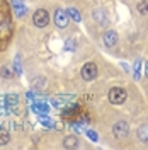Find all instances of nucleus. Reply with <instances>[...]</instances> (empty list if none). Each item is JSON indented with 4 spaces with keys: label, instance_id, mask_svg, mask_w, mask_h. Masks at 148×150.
<instances>
[{
    "label": "nucleus",
    "instance_id": "nucleus-1",
    "mask_svg": "<svg viewBox=\"0 0 148 150\" xmlns=\"http://www.w3.org/2000/svg\"><path fill=\"white\" fill-rule=\"evenodd\" d=\"M126 97H128V94L124 89H121V87H112L111 91H109V101L112 104H116V106H119L126 101Z\"/></svg>",
    "mask_w": 148,
    "mask_h": 150
},
{
    "label": "nucleus",
    "instance_id": "nucleus-2",
    "mask_svg": "<svg viewBox=\"0 0 148 150\" xmlns=\"http://www.w3.org/2000/svg\"><path fill=\"white\" fill-rule=\"evenodd\" d=\"M32 22L36 28H46L48 22H49V14L44 9H37L32 16Z\"/></svg>",
    "mask_w": 148,
    "mask_h": 150
},
{
    "label": "nucleus",
    "instance_id": "nucleus-3",
    "mask_svg": "<svg viewBox=\"0 0 148 150\" xmlns=\"http://www.w3.org/2000/svg\"><path fill=\"white\" fill-rule=\"evenodd\" d=\"M97 77V65L92 63V62H89V63H85L82 67V79L83 80H87V82H90Z\"/></svg>",
    "mask_w": 148,
    "mask_h": 150
},
{
    "label": "nucleus",
    "instance_id": "nucleus-4",
    "mask_svg": "<svg viewBox=\"0 0 148 150\" xmlns=\"http://www.w3.org/2000/svg\"><path fill=\"white\" fill-rule=\"evenodd\" d=\"M112 133H114V137L116 138H126L128 137V133H130V126H128V123L126 121H118L114 126H112Z\"/></svg>",
    "mask_w": 148,
    "mask_h": 150
},
{
    "label": "nucleus",
    "instance_id": "nucleus-5",
    "mask_svg": "<svg viewBox=\"0 0 148 150\" xmlns=\"http://www.w3.org/2000/svg\"><path fill=\"white\" fill-rule=\"evenodd\" d=\"M68 21H70V17H68L66 10H63V9H58V10L55 12V24H56V28L65 29L66 26H68Z\"/></svg>",
    "mask_w": 148,
    "mask_h": 150
},
{
    "label": "nucleus",
    "instance_id": "nucleus-6",
    "mask_svg": "<svg viewBox=\"0 0 148 150\" xmlns=\"http://www.w3.org/2000/svg\"><path fill=\"white\" fill-rule=\"evenodd\" d=\"M72 101H75V96H56V97H51L49 103L55 108H58V109H63L66 104L72 103Z\"/></svg>",
    "mask_w": 148,
    "mask_h": 150
},
{
    "label": "nucleus",
    "instance_id": "nucleus-7",
    "mask_svg": "<svg viewBox=\"0 0 148 150\" xmlns=\"http://www.w3.org/2000/svg\"><path fill=\"white\" fill-rule=\"evenodd\" d=\"M102 43L107 48H114L118 45V34H116L114 31H106V33L102 34Z\"/></svg>",
    "mask_w": 148,
    "mask_h": 150
},
{
    "label": "nucleus",
    "instance_id": "nucleus-8",
    "mask_svg": "<svg viewBox=\"0 0 148 150\" xmlns=\"http://www.w3.org/2000/svg\"><path fill=\"white\" fill-rule=\"evenodd\" d=\"M31 109L41 116V114H48L49 112V106L46 103H43V101H34V103L31 104Z\"/></svg>",
    "mask_w": 148,
    "mask_h": 150
},
{
    "label": "nucleus",
    "instance_id": "nucleus-9",
    "mask_svg": "<svg viewBox=\"0 0 148 150\" xmlns=\"http://www.w3.org/2000/svg\"><path fill=\"white\" fill-rule=\"evenodd\" d=\"M5 104H7V109H17L19 96L17 94H7L5 96Z\"/></svg>",
    "mask_w": 148,
    "mask_h": 150
},
{
    "label": "nucleus",
    "instance_id": "nucleus-10",
    "mask_svg": "<svg viewBox=\"0 0 148 150\" xmlns=\"http://www.w3.org/2000/svg\"><path fill=\"white\" fill-rule=\"evenodd\" d=\"M63 147H65V149H75V147H78V138H75V137H66L65 142H63Z\"/></svg>",
    "mask_w": 148,
    "mask_h": 150
},
{
    "label": "nucleus",
    "instance_id": "nucleus-11",
    "mask_svg": "<svg viewBox=\"0 0 148 150\" xmlns=\"http://www.w3.org/2000/svg\"><path fill=\"white\" fill-rule=\"evenodd\" d=\"M66 14H68V17L72 19V21H75V22H80V21H82L80 14H78V10L75 9V7H70V9L66 10Z\"/></svg>",
    "mask_w": 148,
    "mask_h": 150
},
{
    "label": "nucleus",
    "instance_id": "nucleus-12",
    "mask_svg": "<svg viewBox=\"0 0 148 150\" xmlns=\"http://www.w3.org/2000/svg\"><path fill=\"white\" fill-rule=\"evenodd\" d=\"M138 137L141 142H148V125H143L138 130Z\"/></svg>",
    "mask_w": 148,
    "mask_h": 150
},
{
    "label": "nucleus",
    "instance_id": "nucleus-13",
    "mask_svg": "<svg viewBox=\"0 0 148 150\" xmlns=\"http://www.w3.org/2000/svg\"><path fill=\"white\" fill-rule=\"evenodd\" d=\"M9 140H10L9 131L5 130V128H0V145H5V143H9Z\"/></svg>",
    "mask_w": 148,
    "mask_h": 150
},
{
    "label": "nucleus",
    "instance_id": "nucleus-14",
    "mask_svg": "<svg viewBox=\"0 0 148 150\" xmlns=\"http://www.w3.org/2000/svg\"><path fill=\"white\" fill-rule=\"evenodd\" d=\"M140 70H141V60H136L135 65H133V79L135 80L140 79Z\"/></svg>",
    "mask_w": 148,
    "mask_h": 150
},
{
    "label": "nucleus",
    "instance_id": "nucleus-15",
    "mask_svg": "<svg viewBox=\"0 0 148 150\" xmlns=\"http://www.w3.org/2000/svg\"><path fill=\"white\" fill-rule=\"evenodd\" d=\"M44 82H46V80H44L43 77H41V79L37 77V79H34V80H32V87H34L36 91H39V89H44V87H46V84H44Z\"/></svg>",
    "mask_w": 148,
    "mask_h": 150
},
{
    "label": "nucleus",
    "instance_id": "nucleus-16",
    "mask_svg": "<svg viewBox=\"0 0 148 150\" xmlns=\"http://www.w3.org/2000/svg\"><path fill=\"white\" fill-rule=\"evenodd\" d=\"M39 123H41L44 128H51V126H53V121H51V120H48L46 114H41V116H39Z\"/></svg>",
    "mask_w": 148,
    "mask_h": 150
},
{
    "label": "nucleus",
    "instance_id": "nucleus-17",
    "mask_svg": "<svg viewBox=\"0 0 148 150\" xmlns=\"http://www.w3.org/2000/svg\"><path fill=\"white\" fill-rule=\"evenodd\" d=\"M7 112H9V109H7V104H5V96H0V114L5 116Z\"/></svg>",
    "mask_w": 148,
    "mask_h": 150
},
{
    "label": "nucleus",
    "instance_id": "nucleus-18",
    "mask_svg": "<svg viewBox=\"0 0 148 150\" xmlns=\"http://www.w3.org/2000/svg\"><path fill=\"white\" fill-rule=\"evenodd\" d=\"M14 12H16V16H17V17H24V16L27 14V7H26V5H22V7H16Z\"/></svg>",
    "mask_w": 148,
    "mask_h": 150
},
{
    "label": "nucleus",
    "instance_id": "nucleus-19",
    "mask_svg": "<svg viewBox=\"0 0 148 150\" xmlns=\"http://www.w3.org/2000/svg\"><path fill=\"white\" fill-rule=\"evenodd\" d=\"M14 70H16L17 75L22 74V67H20V58L19 56H16V60H14Z\"/></svg>",
    "mask_w": 148,
    "mask_h": 150
},
{
    "label": "nucleus",
    "instance_id": "nucleus-20",
    "mask_svg": "<svg viewBox=\"0 0 148 150\" xmlns=\"http://www.w3.org/2000/svg\"><path fill=\"white\" fill-rule=\"evenodd\" d=\"M85 135L90 138L92 142H97L99 140V135H97V131H94V130H85Z\"/></svg>",
    "mask_w": 148,
    "mask_h": 150
},
{
    "label": "nucleus",
    "instance_id": "nucleus-21",
    "mask_svg": "<svg viewBox=\"0 0 148 150\" xmlns=\"http://www.w3.org/2000/svg\"><path fill=\"white\" fill-rule=\"evenodd\" d=\"M138 12L140 14H148V2H140V5H138Z\"/></svg>",
    "mask_w": 148,
    "mask_h": 150
},
{
    "label": "nucleus",
    "instance_id": "nucleus-22",
    "mask_svg": "<svg viewBox=\"0 0 148 150\" xmlns=\"http://www.w3.org/2000/svg\"><path fill=\"white\" fill-rule=\"evenodd\" d=\"M0 74H2V77H4V79H10V77L14 75V72H10L9 67H4V68L0 70Z\"/></svg>",
    "mask_w": 148,
    "mask_h": 150
},
{
    "label": "nucleus",
    "instance_id": "nucleus-23",
    "mask_svg": "<svg viewBox=\"0 0 148 150\" xmlns=\"http://www.w3.org/2000/svg\"><path fill=\"white\" fill-rule=\"evenodd\" d=\"M72 128L73 130H77V131H85V128H83V123H80V121H77V123H72Z\"/></svg>",
    "mask_w": 148,
    "mask_h": 150
},
{
    "label": "nucleus",
    "instance_id": "nucleus-24",
    "mask_svg": "<svg viewBox=\"0 0 148 150\" xmlns=\"http://www.w3.org/2000/svg\"><path fill=\"white\" fill-rule=\"evenodd\" d=\"M99 19V21H101V22H104V12H102V10H94V19Z\"/></svg>",
    "mask_w": 148,
    "mask_h": 150
},
{
    "label": "nucleus",
    "instance_id": "nucleus-25",
    "mask_svg": "<svg viewBox=\"0 0 148 150\" xmlns=\"http://www.w3.org/2000/svg\"><path fill=\"white\" fill-rule=\"evenodd\" d=\"M10 4H12V7L16 9V7H22V5H24V0H10Z\"/></svg>",
    "mask_w": 148,
    "mask_h": 150
},
{
    "label": "nucleus",
    "instance_id": "nucleus-26",
    "mask_svg": "<svg viewBox=\"0 0 148 150\" xmlns=\"http://www.w3.org/2000/svg\"><path fill=\"white\" fill-rule=\"evenodd\" d=\"M75 41L73 39H70V41H66V45H65V50H70V51H73L75 50V45H73Z\"/></svg>",
    "mask_w": 148,
    "mask_h": 150
},
{
    "label": "nucleus",
    "instance_id": "nucleus-27",
    "mask_svg": "<svg viewBox=\"0 0 148 150\" xmlns=\"http://www.w3.org/2000/svg\"><path fill=\"white\" fill-rule=\"evenodd\" d=\"M145 77H147V79H148V62H147V63H145Z\"/></svg>",
    "mask_w": 148,
    "mask_h": 150
}]
</instances>
